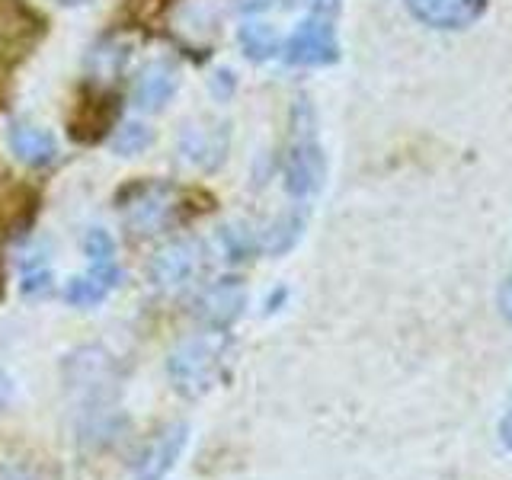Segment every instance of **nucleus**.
<instances>
[{
  "instance_id": "obj_10",
  "label": "nucleus",
  "mask_w": 512,
  "mask_h": 480,
  "mask_svg": "<svg viewBox=\"0 0 512 480\" xmlns=\"http://www.w3.org/2000/svg\"><path fill=\"white\" fill-rule=\"evenodd\" d=\"M407 10L432 29H464L484 16L487 0H407Z\"/></svg>"
},
{
  "instance_id": "obj_17",
  "label": "nucleus",
  "mask_w": 512,
  "mask_h": 480,
  "mask_svg": "<svg viewBox=\"0 0 512 480\" xmlns=\"http://www.w3.org/2000/svg\"><path fill=\"white\" fill-rule=\"evenodd\" d=\"M298 234H301V218L298 215H288V218H282L276 228H269V234H266V247L272 250V253H282V250H288L298 240Z\"/></svg>"
},
{
  "instance_id": "obj_23",
  "label": "nucleus",
  "mask_w": 512,
  "mask_h": 480,
  "mask_svg": "<svg viewBox=\"0 0 512 480\" xmlns=\"http://www.w3.org/2000/svg\"><path fill=\"white\" fill-rule=\"evenodd\" d=\"M52 4H61V7H84L90 0H52Z\"/></svg>"
},
{
  "instance_id": "obj_20",
  "label": "nucleus",
  "mask_w": 512,
  "mask_h": 480,
  "mask_svg": "<svg viewBox=\"0 0 512 480\" xmlns=\"http://www.w3.org/2000/svg\"><path fill=\"white\" fill-rule=\"evenodd\" d=\"M500 314H503V320L512 327V276L503 282V288H500Z\"/></svg>"
},
{
  "instance_id": "obj_19",
  "label": "nucleus",
  "mask_w": 512,
  "mask_h": 480,
  "mask_svg": "<svg viewBox=\"0 0 512 480\" xmlns=\"http://www.w3.org/2000/svg\"><path fill=\"white\" fill-rule=\"evenodd\" d=\"M0 480H39V474L26 464H0Z\"/></svg>"
},
{
  "instance_id": "obj_4",
  "label": "nucleus",
  "mask_w": 512,
  "mask_h": 480,
  "mask_svg": "<svg viewBox=\"0 0 512 480\" xmlns=\"http://www.w3.org/2000/svg\"><path fill=\"white\" fill-rule=\"evenodd\" d=\"M285 58L292 64H333L340 58V45H336V29L330 23V10H314L285 42Z\"/></svg>"
},
{
  "instance_id": "obj_3",
  "label": "nucleus",
  "mask_w": 512,
  "mask_h": 480,
  "mask_svg": "<svg viewBox=\"0 0 512 480\" xmlns=\"http://www.w3.org/2000/svg\"><path fill=\"white\" fill-rule=\"evenodd\" d=\"M176 208V192L170 186L148 183L135 186L128 196H122V221L132 234H157L167 228Z\"/></svg>"
},
{
  "instance_id": "obj_21",
  "label": "nucleus",
  "mask_w": 512,
  "mask_h": 480,
  "mask_svg": "<svg viewBox=\"0 0 512 480\" xmlns=\"http://www.w3.org/2000/svg\"><path fill=\"white\" fill-rule=\"evenodd\" d=\"M10 397H13V381H10V375L4 372V368H0V410L10 404Z\"/></svg>"
},
{
  "instance_id": "obj_11",
  "label": "nucleus",
  "mask_w": 512,
  "mask_h": 480,
  "mask_svg": "<svg viewBox=\"0 0 512 480\" xmlns=\"http://www.w3.org/2000/svg\"><path fill=\"white\" fill-rule=\"evenodd\" d=\"M176 87H180V71H176L170 61H151V64H144L141 74L135 77L132 103L141 112H160L173 100Z\"/></svg>"
},
{
  "instance_id": "obj_22",
  "label": "nucleus",
  "mask_w": 512,
  "mask_h": 480,
  "mask_svg": "<svg viewBox=\"0 0 512 480\" xmlns=\"http://www.w3.org/2000/svg\"><path fill=\"white\" fill-rule=\"evenodd\" d=\"M500 436H503L506 448H509V452H512V410L506 413V420L500 423Z\"/></svg>"
},
{
  "instance_id": "obj_8",
  "label": "nucleus",
  "mask_w": 512,
  "mask_h": 480,
  "mask_svg": "<svg viewBox=\"0 0 512 480\" xmlns=\"http://www.w3.org/2000/svg\"><path fill=\"white\" fill-rule=\"evenodd\" d=\"M186 436H189L186 423H173L167 429H160L157 436L141 448V455L135 461V480H164L176 464V458H180Z\"/></svg>"
},
{
  "instance_id": "obj_5",
  "label": "nucleus",
  "mask_w": 512,
  "mask_h": 480,
  "mask_svg": "<svg viewBox=\"0 0 512 480\" xmlns=\"http://www.w3.org/2000/svg\"><path fill=\"white\" fill-rule=\"evenodd\" d=\"M205 266L202 247L196 240H173L167 250L157 253V260L151 266V279L164 292H180V288L196 282V276Z\"/></svg>"
},
{
  "instance_id": "obj_15",
  "label": "nucleus",
  "mask_w": 512,
  "mask_h": 480,
  "mask_svg": "<svg viewBox=\"0 0 512 480\" xmlns=\"http://www.w3.org/2000/svg\"><path fill=\"white\" fill-rule=\"evenodd\" d=\"M256 237L250 234V228H244V224H228V228H221V250L228 260L240 263V260H250V256L256 253Z\"/></svg>"
},
{
  "instance_id": "obj_1",
  "label": "nucleus",
  "mask_w": 512,
  "mask_h": 480,
  "mask_svg": "<svg viewBox=\"0 0 512 480\" xmlns=\"http://www.w3.org/2000/svg\"><path fill=\"white\" fill-rule=\"evenodd\" d=\"M224 368V343L215 336H196L183 346L173 349L167 362V372L173 378V388L183 397H202L215 388Z\"/></svg>"
},
{
  "instance_id": "obj_6",
  "label": "nucleus",
  "mask_w": 512,
  "mask_h": 480,
  "mask_svg": "<svg viewBox=\"0 0 512 480\" xmlns=\"http://www.w3.org/2000/svg\"><path fill=\"white\" fill-rule=\"evenodd\" d=\"M231 132L224 122H192L180 135V154L196 170H218L228 154Z\"/></svg>"
},
{
  "instance_id": "obj_18",
  "label": "nucleus",
  "mask_w": 512,
  "mask_h": 480,
  "mask_svg": "<svg viewBox=\"0 0 512 480\" xmlns=\"http://www.w3.org/2000/svg\"><path fill=\"white\" fill-rule=\"evenodd\" d=\"M23 288H26L29 295L48 292V288H52V266H48L42 256H32V260H26V266H23Z\"/></svg>"
},
{
  "instance_id": "obj_9",
  "label": "nucleus",
  "mask_w": 512,
  "mask_h": 480,
  "mask_svg": "<svg viewBox=\"0 0 512 480\" xmlns=\"http://www.w3.org/2000/svg\"><path fill=\"white\" fill-rule=\"evenodd\" d=\"M244 304H247V292H244V285H240V279H218L199 295L196 314L205 320L208 327L224 330L240 317Z\"/></svg>"
},
{
  "instance_id": "obj_14",
  "label": "nucleus",
  "mask_w": 512,
  "mask_h": 480,
  "mask_svg": "<svg viewBox=\"0 0 512 480\" xmlns=\"http://www.w3.org/2000/svg\"><path fill=\"white\" fill-rule=\"evenodd\" d=\"M237 42L244 48V55L250 61H269L282 52L279 45V32L272 29L269 23H244L237 32Z\"/></svg>"
},
{
  "instance_id": "obj_13",
  "label": "nucleus",
  "mask_w": 512,
  "mask_h": 480,
  "mask_svg": "<svg viewBox=\"0 0 512 480\" xmlns=\"http://www.w3.org/2000/svg\"><path fill=\"white\" fill-rule=\"evenodd\" d=\"M116 96L109 93H93V100H84L74 112V135L80 141H96L103 138L112 122H116Z\"/></svg>"
},
{
  "instance_id": "obj_24",
  "label": "nucleus",
  "mask_w": 512,
  "mask_h": 480,
  "mask_svg": "<svg viewBox=\"0 0 512 480\" xmlns=\"http://www.w3.org/2000/svg\"><path fill=\"white\" fill-rule=\"evenodd\" d=\"M0 288H4V279H0Z\"/></svg>"
},
{
  "instance_id": "obj_16",
  "label": "nucleus",
  "mask_w": 512,
  "mask_h": 480,
  "mask_svg": "<svg viewBox=\"0 0 512 480\" xmlns=\"http://www.w3.org/2000/svg\"><path fill=\"white\" fill-rule=\"evenodd\" d=\"M151 141H154V132H151L148 125H141V122H125L122 128H116L112 148H116L119 154H125V157H135V154H141L144 148H151Z\"/></svg>"
},
{
  "instance_id": "obj_7",
  "label": "nucleus",
  "mask_w": 512,
  "mask_h": 480,
  "mask_svg": "<svg viewBox=\"0 0 512 480\" xmlns=\"http://www.w3.org/2000/svg\"><path fill=\"white\" fill-rule=\"evenodd\" d=\"M324 183V154H320L314 138H295L285 154V189L288 196L304 199L314 196Z\"/></svg>"
},
{
  "instance_id": "obj_2",
  "label": "nucleus",
  "mask_w": 512,
  "mask_h": 480,
  "mask_svg": "<svg viewBox=\"0 0 512 480\" xmlns=\"http://www.w3.org/2000/svg\"><path fill=\"white\" fill-rule=\"evenodd\" d=\"M84 253L90 260L87 272L74 276L68 288H64V298H68L74 308H93V304H100L122 279V272L116 266V244H112V237L103 228L87 234Z\"/></svg>"
},
{
  "instance_id": "obj_12",
  "label": "nucleus",
  "mask_w": 512,
  "mask_h": 480,
  "mask_svg": "<svg viewBox=\"0 0 512 480\" xmlns=\"http://www.w3.org/2000/svg\"><path fill=\"white\" fill-rule=\"evenodd\" d=\"M10 151L26 167H48L58 157V141L52 132L32 125V122H13L10 125Z\"/></svg>"
}]
</instances>
